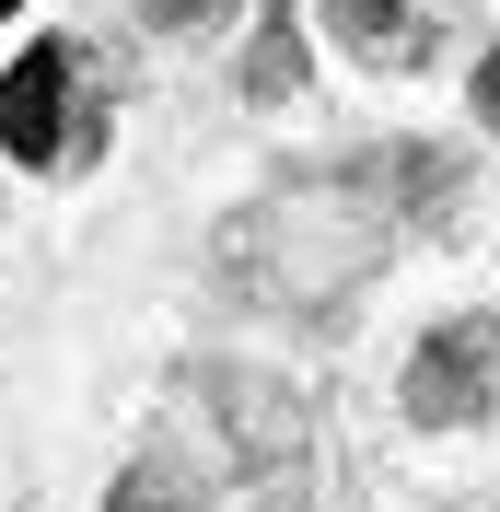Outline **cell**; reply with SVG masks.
<instances>
[{
  "label": "cell",
  "instance_id": "7a4b0ae2",
  "mask_svg": "<svg viewBox=\"0 0 500 512\" xmlns=\"http://www.w3.org/2000/svg\"><path fill=\"white\" fill-rule=\"evenodd\" d=\"M0 152L24 163V175H82L105 152V70H94V47L35 35L24 59L0 70Z\"/></svg>",
  "mask_w": 500,
  "mask_h": 512
},
{
  "label": "cell",
  "instance_id": "52a82bcc",
  "mask_svg": "<svg viewBox=\"0 0 500 512\" xmlns=\"http://www.w3.org/2000/svg\"><path fill=\"white\" fill-rule=\"evenodd\" d=\"M105 512H198V478L175 466V454H140V466L105 489Z\"/></svg>",
  "mask_w": 500,
  "mask_h": 512
},
{
  "label": "cell",
  "instance_id": "6da1fadb",
  "mask_svg": "<svg viewBox=\"0 0 500 512\" xmlns=\"http://www.w3.org/2000/svg\"><path fill=\"white\" fill-rule=\"evenodd\" d=\"M384 163H338V175H280V187L256 198L245 222L221 233V268L245 303L268 315H338L349 291L384 268V245L407 233V198H373Z\"/></svg>",
  "mask_w": 500,
  "mask_h": 512
},
{
  "label": "cell",
  "instance_id": "5b68a950",
  "mask_svg": "<svg viewBox=\"0 0 500 512\" xmlns=\"http://www.w3.org/2000/svg\"><path fill=\"white\" fill-rule=\"evenodd\" d=\"M326 24L361 70H419L442 47V0H326Z\"/></svg>",
  "mask_w": 500,
  "mask_h": 512
},
{
  "label": "cell",
  "instance_id": "30bf717a",
  "mask_svg": "<svg viewBox=\"0 0 500 512\" xmlns=\"http://www.w3.org/2000/svg\"><path fill=\"white\" fill-rule=\"evenodd\" d=\"M0 12H24V0H0Z\"/></svg>",
  "mask_w": 500,
  "mask_h": 512
},
{
  "label": "cell",
  "instance_id": "3957f363",
  "mask_svg": "<svg viewBox=\"0 0 500 512\" xmlns=\"http://www.w3.org/2000/svg\"><path fill=\"white\" fill-rule=\"evenodd\" d=\"M187 396L210 408L221 454H233V466H245L256 489H303L314 419H303V396H291L280 373H245V361H198V373H187Z\"/></svg>",
  "mask_w": 500,
  "mask_h": 512
},
{
  "label": "cell",
  "instance_id": "277c9868",
  "mask_svg": "<svg viewBox=\"0 0 500 512\" xmlns=\"http://www.w3.org/2000/svg\"><path fill=\"white\" fill-rule=\"evenodd\" d=\"M500 408V315H454L407 350V419L419 431H477Z\"/></svg>",
  "mask_w": 500,
  "mask_h": 512
},
{
  "label": "cell",
  "instance_id": "ba28073f",
  "mask_svg": "<svg viewBox=\"0 0 500 512\" xmlns=\"http://www.w3.org/2000/svg\"><path fill=\"white\" fill-rule=\"evenodd\" d=\"M210 12H233V0H140V24H163V35H187V24H210Z\"/></svg>",
  "mask_w": 500,
  "mask_h": 512
},
{
  "label": "cell",
  "instance_id": "8992f818",
  "mask_svg": "<svg viewBox=\"0 0 500 512\" xmlns=\"http://www.w3.org/2000/svg\"><path fill=\"white\" fill-rule=\"evenodd\" d=\"M233 94L245 105H291L303 94V12H256V47L233 70Z\"/></svg>",
  "mask_w": 500,
  "mask_h": 512
},
{
  "label": "cell",
  "instance_id": "9c48e42d",
  "mask_svg": "<svg viewBox=\"0 0 500 512\" xmlns=\"http://www.w3.org/2000/svg\"><path fill=\"white\" fill-rule=\"evenodd\" d=\"M477 128H489V140H500V47H489V59H477Z\"/></svg>",
  "mask_w": 500,
  "mask_h": 512
}]
</instances>
